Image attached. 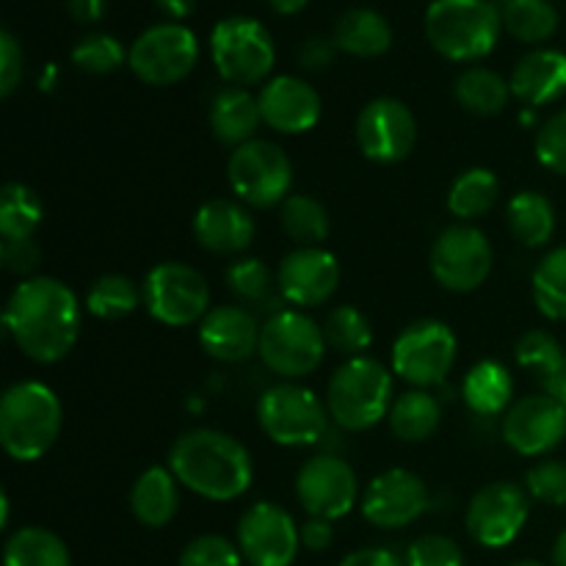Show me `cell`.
<instances>
[{"mask_svg":"<svg viewBox=\"0 0 566 566\" xmlns=\"http://www.w3.org/2000/svg\"><path fill=\"white\" fill-rule=\"evenodd\" d=\"M22 81V48L11 31L0 33V94L11 97Z\"/></svg>","mask_w":566,"mask_h":566,"instance_id":"7dc6e473","label":"cell"},{"mask_svg":"<svg viewBox=\"0 0 566 566\" xmlns=\"http://www.w3.org/2000/svg\"><path fill=\"white\" fill-rule=\"evenodd\" d=\"M566 437V412L551 396H528L514 401L503 415V440L520 457H545Z\"/></svg>","mask_w":566,"mask_h":566,"instance_id":"ac0fdd59","label":"cell"},{"mask_svg":"<svg viewBox=\"0 0 566 566\" xmlns=\"http://www.w3.org/2000/svg\"><path fill=\"white\" fill-rule=\"evenodd\" d=\"M429 509V490L423 479L409 470H387L376 475L363 497V514L370 525L398 531L420 520Z\"/></svg>","mask_w":566,"mask_h":566,"instance_id":"d6986e66","label":"cell"},{"mask_svg":"<svg viewBox=\"0 0 566 566\" xmlns=\"http://www.w3.org/2000/svg\"><path fill=\"white\" fill-rule=\"evenodd\" d=\"M138 291L127 276L122 274H105L92 282L86 293V310L94 318L116 321L130 315L138 307Z\"/></svg>","mask_w":566,"mask_h":566,"instance_id":"f35d334b","label":"cell"},{"mask_svg":"<svg viewBox=\"0 0 566 566\" xmlns=\"http://www.w3.org/2000/svg\"><path fill=\"white\" fill-rule=\"evenodd\" d=\"M130 50L122 48L119 39L108 33H88L72 50V64L88 75H108L116 72L127 61Z\"/></svg>","mask_w":566,"mask_h":566,"instance_id":"ab89813d","label":"cell"},{"mask_svg":"<svg viewBox=\"0 0 566 566\" xmlns=\"http://www.w3.org/2000/svg\"><path fill=\"white\" fill-rule=\"evenodd\" d=\"M497 197H501V186L490 169H468L453 180L451 191H448V210L457 219L473 221L490 213Z\"/></svg>","mask_w":566,"mask_h":566,"instance_id":"d6a6232c","label":"cell"},{"mask_svg":"<svg viewBox=\"0 0 566 566\" xmlns=\"http://www.w3.org/2000/svg\"><path fill=\"white\" fill-rule=\"evenodd\" d=\"M509 86L514 97L531 108L556 103L566 94V53L542 48L523 55L514 66Z\"/></svg>","mask_w":566,"mask_h":566,"instance_id":"cb8c5ba5","label":"cell"},{"mask_svg":"<svg viewBox=\"0 0 566 566\" xmlns=\"http://www.w3.org/2000/svg\"><path fill=\"white\" fill-rule=\"evenodd\" d=\"M531 503L528 495L517 484L497 481V484L484 486L473 495L468 506V534L479 542L481 547L512 545L520 531L528 523Z\"/></svg>","mask_w":566,"mask_h":566,"instance_id":"2e32d148","label":"cell"},{"mask_svg":"<svg viewBox=\"0 0 566 566\" xmlns=\"http://www.w3.org/2000/svg\"><path fill=\"white\" fill-rule=\"evenodd\" d=\"M280 293L296 307H318L335 296L340 285V263L321 247H302L287 254L276 271Z\"/></svg>","mask_w":566,"mask_h":566,"instance_id":"ffe728a7","label":"cell"},{"mask_svg":"<svg viewBox=\"0 0 566 566\" xmlns=\"http://www.w3.org/2000/svg\"><path fill=\"white\" fill-rule=\"evenodd\" d=\"M492 271V247L475 227L457 224L440 232L431 247V274L446 291L470 293L486 282Z\"/></svg>","mask_w":566,"mask_h":566,"instance_id":"4fadbf2b","label":"cell"},{"mask_svg":"<svg viewBox=\"0 0 566 566\" xmlns=\"http://www.w3.org/2000/svg\"><path fill=\"white\" fill-rule=\"evenodd\" d=\"M307 3L310 0H269V6L276 14H298Z\"/></svg>","mask_w":566,"mask_h":566,"instance_id":"9f6ffc18","label":"cell"},{"mask_svg":"<svg viewBox=\"0 0 566 566\" xmlns=\"http://www.w3.org/2000/svg\"><path fill=\"white\" fill-rule=\"evenodd\" d=\"M525 486L531 497L547 506H566V462L547 459V462L534 464L525 473Z\"/></svg>","mask_w":566,"mask_h":566,"instance_id":"7bdbcfd3","label":"cell"},{"mask_svg":"<svg viewBox=\"0 0 566 566\" xmlns=\"http://www.w3.org/2000/svg\"><path fill=\"white\" fill-rule=\"evenodd\" d=\"M418 142V122L412 111L392 97H376L359 111L357 144L374 164H401Z\"/></svg>","mask_w":566,"mask_h":566,"instance_id":"9a60e30c","label":"cell"},{"mask_svg":"<svg viewBox=\"0 0 566 566\" xmlns=\"http://www.w3.org/2000/svg\"><path fill=\"white\" fill-rule=\"evenodd\" d=\"M534 302L551 321H566V247L545 254L534 271Z\"/></svg>","mask_w":566,"mask_h":566,"instance_id":"74e56055","label":"cell"},{"mask_svg":"<svg viewBox=\"0 0 566 566\" xmlns=\"http://www.w3.org/2000/svg\"><path fill=\"white\" fill-rule=\"evenodd\" d=\"M199 61V42L191 28L180 22L153 25L133 42L127 64L147 86H175L193 72Z\"/></svg>","mask_w":566,"mask_h":566,"instance_id":"30bf717a","label":"cell"},{"mask_svg":"<svg viewBox=\"0 0 566 566\" xmlns=\"http://www.w3.org/2000/svg\"><path fill=\"white\" fill-rule=\"evenodd\" d=\"M324 337L332 352L343 354L348 359H357L374 343V329H370V321L357 307L343 304V307L332 310L329 318H326Z\"/></svg>","mask_w":566,"mask_h":566,"instance_id":"d590c367","label":"cell"},{"mask_svg":"<svg viewBox=\"0 0 566 566\" xmlns=\"http://www.w3.org/2000/svg\"><path fill=\"white\" fill-rule=\"evenodd\" d=\"M542 387H545V396H551L553 401L562 403L566 412V363L551 376V379L542 381Z\"/></svg>","mask_w":566,"mask_h":566,"instance_id":"db71d44e","label":"cell"},{"mask_svg":"<svg viewBox=\"0 0 566 566\" xmlns=\"http://www.w3.org/2000/svg\"><path fill=\"white\" fill-rule=\"evenodd\" d=\"M503 28L525 44H539L556 33L558 11L551 0H503Z\"/></svg>","mask_w":566,"mask_h":566,"instance_id":"836d02e7","label":"cell"},{"mask_svg":"<svg viewBox=\"0 0 566 566\" xmlns=\"http://www.w3.org/2000/svg\"><path fill=\"white\" fill-rule=\"evenodd\" d=\"M337 50L357 59H376L385 55L392 44V28L379 11L374 9H352L337 20L335 25Z\"/></svg>","mask_w":566,"mask_h":566,"instance_id":"4316f807","label":"cell"},{"mask_svg":"<svg viewBox=\"0 0 566 566\" xmlns=\"http://www.w3.org/2000/svg\"><path fill=\"white\" fill-rule=\"evenodd\" d=\"M210 55L219 75L238 88L263 83L276 61L274 39L252 17L221 20L210 33Z\"/></svg>","mask_w":566,"mask_h":566,"instance_id":"8992f818","label":"cell"},{"mask_svg":"<svg viewBox=\"0 0 566 566\" xmlns=\"http://www.w3.org/2000/svg\"><path fill=\"white\" fill-rule=\"evenodd\" d=\"M193 235L213 254H241L254 241V219L232 199H210L193 216Z\"/></svg>","mask_w":566,"mask_h":566,"instance_id":"603a6c76","label":"cell"},{"mask_svg":"<svg viewBox=\"0 0 566 566\" xmlns=\"http://www.w3.org/2000/svg\"><path fill=\"white\" fill-rule=\"evenodd\" d=\"M227 287L243 302H260L271 291V274L258 258H243L227 269Z\"/></svg>","mask_w":566,"mask_h":566,"instance_id":"ee69618b","label":"cell"},{"mask_svg":"<svg viewBox=\"0 0 566 566\" xmlns=\"http://www.w3.org/2000/svg\"><path fill=\"white\" fill-rule=\"evenodd\" d=\"M39 247L28 238V241H9L3 243V265L11 271V274H31L39 265Z\"/></svg>","mask_w":566,"mask_h":566,"instance_id":"c3c4849f","label":"cell"},{"mask_svg":"<svg viewBox=\"0 0 566 566\" xmlns=\"http://www.w3.org/2000/svg\"><path fill=\"white\" fill-rule=\"evenodd\" d=\"M302 547L296 523L276 503H254L238 523V551L249 566H291Z\"/></svg>","mask_w":566,"mask_h":566,"instance_id":"5bb4252c","label":"cell"},{"mask_svg":"<svg viewBox=\"0 0 566 566\" xmlns=\"http://www.w3.org/2000/svg\"><path fill=\"white\" fill-rule=\"evenodd\" d=\"M536 158L545 169L566 177V108L551 116L536 133Z\"/></svg>","mask_w":566,"mask_h":566,"instance_id":"bcb514c9","label":"cell"},{"mask_svg":"<svg viewBox=\"0 0 566 566\" xmlns=\"http://www.w3.org/2000/svg\"><path fill=\"white\" fill-rule=\"evenodd\" d=\"M514 357L523 365L525 370H534L539 376V381L551 379L558 368L566 363V354L562 343L553 335L542 329H531L520 337L517 348H514Z\"/></svg>","mask_w":566,"mask_h":566,"instance_id":"60d3db41","label":"cell"},{"mask_svg":"<svg viewBox=\"0 0 566 566\" xmlns=\"http://www.w3.org/2000/svg\"><path fill=\"white\" fill-rule=\"evenodd\" d=\"M553 566H566V531L553 545Z\"/></svg>","mask_w":566,"mask_h":566,"instance_id":"6f0895ef","label":"cell"},{"mask_svg":"<svg viewBox=\"0 0 566 566\" xmlns=\"http://www.w3.org/2000/svg\"><path fill=\"white\" fill-rule=\"evenodd\" d=\"M260 122H263L260 103L247 88H224L216 94L210 105V130L221 144H230V147L254 142Z\"/></svg>","mask_w":566,"mask_h":566,"instance_id":"d4e9b609","label":"cell"},{"mask_svg":"<svg viewBox=\"0 0 566 566\" xmlns=\"http://www.w3.org/2000/svg\"><path fill=\"white\" fill-rule=\"evenodd\" d=\"M144 304L164 326L202 324L210 313V287L197 269L186 263H160L144 280Z\"/></svg>","mask_w":566,"mask_h":566,"instance_id":"8fae6325","label":"cell"},{"mask_svg":"<svg viewBox=\"0 0 566 566\" xmlns=\"http://www.w3.org/2000/svg\"><path fill=\"white\" fill-rule=\"evenodd\" d=\"M227 180L235 197L252 208H274L287 199L293 182V166L285 149L274 142L241 144L230 155Z\"/></svg>","mask_w":566,"mask_h":566,"instance_id":"9c48e42d","label":"cell"},{"mask_svg":"<svg viewBox=\"0 0 566 566\" xmlns=\"http://www.w3.org/2000/svg\"><path fill=\"white\" fill-rule=\"evenodd\" d=\"M44 219V205L33 188L6 182L0 191V235L3 243L28 241Z\"/></svg>","mask_w":566,"mask_h":566,"instance_id":"1f68e13d","label":"cell"},{"mask_svg":"<svg viewBox=\"0 0 566 566\" xmlns=\"http://www.w3.org/2000/svg\"><path fill=\"white\" fill-rule=\"evenodd\" d=\"M512 376H509V370L503 368L501 363H492V359L473 365V368L468 370V376H464V403H468L475 415H484V418L506 412L509 403H512Z\"/></svg>","mask_w":566,"mask_h":566,"instance_id":"83f0119b","label":"cell"},{"mask_svg":"<svg viewBox=\"0 0 566 566\" xmlns=\"http://www.w3.org/2000/svg\"><path fill=\"white\" fill-rule=\"evenodd\" d=\"M390 429L398 440L403 442H423L437 434L442 423V407L431 392L426 390H409L392 401Z\"/></svg>","mask_w":566,"mask_h":566,"instance_id":"f1b7e54d","label":"cell"},{"mask_svg":"<svg viewBox=\"0 0 566 566\" xmlns=\"http://www.w3.org/2000/svg\"><path fill=\"white\" fill-rule=\"evenodd\" d=\"M298 536H302V547H307L310 553H324L332 545V539H335V531H332L329 520L310 517L298 528Z\"/></svg>","mask_w":566,"mask_h":566,"instance_id":"f907efd6","label":"cell"},{"mask_svg":"<svg viewBox=\"0 0 566 566\" xmlns=\"http://www.w3.org/2000/svg\"><path fill=\"white\" fill-rule=\"evenodd\" d=\"M296 497L310 517L335 523L357 503V473L340 457H315L298 470Z\"/></svg>","mask_w":566,"mask_h":566,"instance_id":"e0dca14e","label":"cell"},{"mask_svg":"<svg viewBox=\"0 0 566 566\" xmlns=\"http://www.w3.org/2000/svg\"><path fill=\"white\" fill-rule=\"evenodd\" d=\"M66 9H70L72 20L75 22L92 25V22L103 20L105 0H66Z\"/></svg>","mask_w":566,"mask_h":566,"instance_id":"f5cc1de1","label":"cell"},{"mask_svg":"<svg viewBox=\"0 0 566 566\" xmlns=\"http://www.w3.org/2000/svg\"><path fill=\"white\" fill-rule=\"evenodd\" d=\"M243 556L230 539L224 536H199V539L188 542L182 551L177 566H241Z\"/></svg>","mask_w":566,"mask_h":566,"instance_id":"b9f144b4","label":"cell"},{"mask_svg":"<svg viewBox=\"0 0 566 566\" xmlns=\"http://www.w3.org/2000/svg\"><path fill=\"white\" fill-rule=\"evenodd\" d=\"M155 3H158V9L164 11L166 17H171V20H182V17H188L197 9V0H155Z\"/></svg>","mask_w":566,"mask_h":566,"instance_id":"11a10c76","label":"cell"},{"mask_svg":"<svg viewBox=\"0 0 566 566\" xmlns=\"http://www.w3.org/2000/svg\"><path fill=\"white\" fill-rule=\"evenodd\" d=\"M6 566H72L64 539L53 531L28 525L9 536L3 551Z\"/></svg>","mask_w":566,"mask_h":566,"instance_id":"4dcf8cb0","label":"cell"},{"mask_svg":"<svg viewBox=\"0 0 566 566\" xmlns=\"http://www.w3.org/2000/svg\"><path fill=\"white\" fill-rule=\"evenodd\" d=\"M512 566H547V564H542V562H531V558H525V562H517V564H512Z\"/></svg>","mask_w":566,"mask_h":566,"instance_id":"680465c9","label":"cell"},{"mask_svg":"<svg viewBox=\"0 0 566 566\" xmlns=\"http://www.w3.org/2000/svg\"><path fill=\"white\" fill-rule=\"evenodd\" d=\"M453 92H457L459 105H462L464 111H470V114L497 116L509 105L512 86H509L497 72L475 66V70H468L464 75H459Z\"/></svg>","mask_w":566,"mask_h":566,"instance_id":"e575fe53","label":"cell"},{"mask_svg":"<svg viewBox=\"0 0 566 566\" xmlns=\"http://www.w3.org/2000/svg\"><path fill=\"white\" fill-rule=\"evenodd\" d=\"M457 363V335L442 321H418L398 335L392 346V374L415 387L446 381Z\"/></svg>","mask_w":566,"mask_h":566,"instance_id":"7c38bea8","label":"cell"},{"mask_svg":"<svg viewBox=\"0 0 566 566\" xmlns=\"http://www.w3.org/2000/svg\"><path fill=\"white\" fill-rule=\"evenodd\" d=\"M329 418L346 431H365L392 409V374L370 357L348 359L335 370L326 390Z\"/></svg>","mask_w":566,"mask_h":566,"instance_id":"5b68a950","label":"cell"},{"mask_svg":"<svg viewBox=\"0 0 566 566\" xmlns=\"http://www.w3.org/2000/svg\"><path fill=\"white\" fill-rule=\"evenodd\" d=\"M335 39L313 36L302 44V50H298V61H302L304 70H326V66L335 61Z\"/></svg>","mask_w":566,"mask_h":566,"instance_id":"681fc988","label":"cell"},{"mask_svg":"<svg viewBox=\"0 0 566 566\" xmlns=\"http://www.w3.org/2000/svg\"><path fill=\"white\" fill-rule=\"evenodd\" d=\"M205 354L219 363H243L260 348V326L243 307H213L199 324Z\"/></svg>","mask_w":566,"mask_h":566,"instance_id":"7402d4cb","label":"cell"},{"mask_svg":"<svg viewBox=\"0 0 566 566\" xmlns=\"http://www.w3.org/2000/svg\"><path fill=\"white\" fill-rule=\"evenodd\" d=\"M3 324L28 359L53 365L75 348L81 335V304L64 282L33 276L11 291Z\"/></svg>","mask_w":566,"mask_h":566,"instance_id":"6da1fadb","label":"cell"},{"mask_svg":"<svg viewBox=\"0 0 566 566\" xmlns=\"http://www.w3.org/2000/svg\"><path fill=\"white\" fill-rule=\"evenodd\" d=\"M407 566H464V553L451 536L426 534L407 551Z\"/></svg>","mask_w":566,"mask_h":566,"instance_id":"f6af8a7d","label":"cell"},{"mask_svg":"<svg viewBox=\"0 0 566 566\" xmlns=\"http://www.w3.org/2000/svg\"><path fill=\"white\" fill-rule=\"evenodd\" d=\"M260 429L276 446L302 448L315 446L329 429V409L313 390L298 385H276L258 401Z\"/></svg>","mask_w":566,"mask_h":566,"instance_id":"ba28073f","label":"cell"},{"mask_svg":"<svg viewBox=\"0 0 566 566\" xmlns=\"http://www.w3.org/2000/svg\"><path fill=\"white\" fill-rule=\"evenodd\" d=\"M180 481L166 468H149L138 475L130 492V509L136 520L147 528H164L177 517L180 509Z\"/></svg>","mask_w":566,"mask_h":566,"instance_id":"484cf974","label":"cell"},{"mask_svg":"<svg viewBox=\"0 0 566 566\" xmlns=\"http://www.w3.org/2000/svg\"><path fill=\"white\" fill-rule=\"evenodd\" d=\"M260 359L282 379H304L326 354L324 329L296 310L274 313L260 326Z\"/></svg>","mask_w":566,"mask_h":566,"instance_id":"52a82bcc","label":"cell"},{"mask_svg":"<svg viewBox=\"0 0 566 566\" xmlns=\"http://www.w3.org/2000/svg\"><path fill=\"white\" fill-rule=\"evenodd\" d=\"M501 9L490 0H434L426 11L431 48L459 64L490 55L501 39Z\"/></svg>","mask_w":566,"mask_h":566,"instance_id":"277c9868","label":"cell"},{"mask_svg":"<svg viewBox=\"0 0 566 566\" xmlns=\"http://www.w3.org/2000/svg\"><path fill=\"white\" fill-rule=\"evenodd\" d=\"M340 566H407L387 547H365V551L348 553Z\"/></svg>","mask_w":566,"mask_h":566,"instance_id":"816d5d0a","label":"cell"},{"mask_svg":"<svg viewBox=\"0 0 566 566\" xmlns=\"http://www.w3.org/2000/svg\"><path fill=\"white\" fill-rule=\"evenodd\" d=\"M506 221L512 235L531 249L545 247L556 232V210L551 199L539 191H520L509 202Z\"/></svg>","mask_w":566,"mask_h":566,"instance_id":"f546056e","label":"cell"},{"mask_svg":"<svg viewBox=\"0 0 566 566\" xmlns=\"http://www.w3.org/2000/svg\"><path fill=\"white\" fill-rule=\"evenodd\" d=\"M263 122L276 133L298 136L318 125L321 97L307 81L293 75L271 77L258 94Z\"/></svg>","mask_w":566,"mask_h":566,"instance_id":"44dd1931","label":"cell"},{"mask_svg":"<svg viewBox=\"0 0 566 566\" xmlns=\"http://www.w3.org/2000/svg\"><path fill=\"white\" fill-rule=\"evenodd\" d=\"M169 470L205 501L227 503L252 486V457L235 437L216 429L186 431L169 451Z\"/></svg>","mask_w":566,"mask_h":566,"instance_id":"7a4b0ae2","label":"cell"},{"mask_svg":"<svg viewBox=\"0 0 566 566\" xmlns=\"http://www.w3.org/2000/svg\"><path fill=\"white\" fill-rule=\"evenodd\" d=\"M64 423L59 396L42 381H17L0 398V446L17 462H36L55 446Z\"/></svg>","mask_w":566,"mask_h":566,"instance_id":"3957f363","label":"cell"},{"mask_svg":"<svg viewBox=\"0 0 566 566\" xmlns=\"http://www.w3.org/2000/svg\"><path fill=\"white\" fill-rule=\"evenodd\" d=\"M282 230L302 247H318L329 235V213L324 205L313 197H287L282 202Z\"/></svg>","mask_w":566,"mask_h":566,"instance_id":"8d00e7d4","label":"cell"}]
</instances>
